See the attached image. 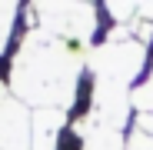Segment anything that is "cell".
<instances>
[{"label": "cell", "mask_w": 153, "mask_h": 150, "mask_svg": "<svg viewBox=\"0 0 153 150\" xmlns=\"http://www.w3.org/2000/svg\"><path fill=\"white\" fill-rule=\"evenodd\" d=\"M107 10L117 20H150L153 23V0H107Z\"/></svg>", "instance_id": "2"}, {"label": "cell", "mask_w": 153, "mask_h": 150, "mask_svg": "<svg viewBox=\"0 0 153 150\" xmlns=\"http://www.w3.org/2000/svg\"><path fill=\"white\" fill-rule=\"evenodd\" d=\"M0 150H33V113L0 87Z\"/></svg>", "instance_id": "1"}]
</instances>
